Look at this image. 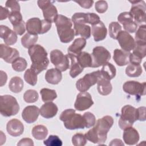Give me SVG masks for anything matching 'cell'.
<instances>
[{
    "instance_id": "ac0fdd59",
    "label": "cell",
    "mask_w": 146,
    "mask_h": 146,
    "mask_svg": "<svg viewBox=\"0 0 146 146\" xmlns=\"http://www.w3.org/2000/svg\"><path fill=\"white\" fill-rule=\"evenodd\" d=\"M19 51L14 48H12L8 45L1 44L0 45V56L5 62L12 63L17 58L19 57Z\"/></svg>"
},
{
    "instance_id": "4dcf8cb0",
    "label": "cell",
    "mask_w": 146,
    "mask_h": 146,
    "mask_svg": "<svg viewBox=\"0 0 146 146\" xmlns=\"http://www.w3.org/2000/svg\"><path fill=\"white\" fill-rule=\"evenodd\" d=\"M116 70L115 67L110 63H107L103 66L102 68L100 70V77L107 80H111L116 76Z\"/></svg>"
},
{
    "instance_id": "83f0119b",
    "label": "cell",
    "mask_w": 146,
    "mask_h": 146,
    "mask_svg": "<svg viewBox=\"0 0 146 146\" xmlns=\"http://www.w3.org/2000/svg\"><path fill=\"white\" fill-rule=\"evenodd\" d=\"M62 79L61 71L55 68H51L47 71L45 74V79L47 83L52 84H58Z\"/></svg>"
},
{
    "instance_id": "d4e9b609",
    "label": "cell",
    "mask_w": 146,
    "mask_h": 146,
    "mask_svg": "<svg viewBox=\"0 0 146 146\" xmlns=\"http://www.w3.org/2000/svg\"><path fill=\"white\" fill-rule=\"evenodd\" d=\"M58 111L57 106L52 102H46L40 108V115L46 118L50 119L54 117Z\"/></svg>"
},
{
    "instance_id": "8fae6325",
    "label": "cell",
    "mask_w": 146,
    "mask_h": 146,
    "mask_svg": "<svg viewBox=\"0 0 146 146\" xmlns=\"http://www.w3.org/2000/svg\"><path fill=\"white\" fill-rule=\"evenodd\" d=\"M38 5L42 9L44 19L52 23L55 22L58 14L56 7L50 1L39 0L37 2Z\"/></svg>"
},
{
    "instance_id": "3957f363",
    "label": "cell",
    "mask_w": 146,
    "mask_h": 146,
    "mask_svg": "<svg viewBox=\"0 0 146 146\" xmlns=\"http://www.w3.org/2000/svg\"><path fill=\"white\" fill-rule=\"evenodd\" d=\"M58 34L62 43H69L75 36L74 30L72 28V21L67 17L58 14L55 22Z\"/></svg>"
},
{
    "instance_id": "f6af8a7d",
    "label": "cell",
    "mask_w": 146,
    "mask_h": 146,
    "mask_svg": "<svg viewBox=\"0 0 146 146\" xmlns=\"http://www.w3.org/2000/svg\"><path fill=\"white\" fill-rule=\"evenodd\" d=\"M43 143L46 146H62L63 143L62 140L57 135H50L47 139L43 141Z\"/></svg>"
},
{
    "instance_id": "6da1fadb",
    "label": "cell",
    "mask_w": 146,
    "mask_h": 146,
    "mask_svg": "<svg viewBox=\"0 0 146 146\" xmlns=\"http://www.w3.org/2000/svg\"><path fill=\"white\" fill-rule=\"evenodd\" d=\"M113 119L111 116H105L99 119L92 128L90 129L84 136L87 140L94 144H102L107 140V133L113 125Z\"/></svg>"
},
{
    "instance_id": "e575fe53",
    "label": "cell",
    "mask_w": 146,
    "mask_h": 146,
    "mask_svg": "<svg viewBox=\"0 0 146 146\" xmlns=\"http://www.w3.org/2000/svg\"><path fill=\"white\" fill-rule=\"evenodd\" d=\"M9 87L14 93L20 92L23 88V81L19 76L13 77L9 82Z\"/></svg>"
},
{
    "instance_id": "f546056e",
    "label": "cell",
    "mask_w": 146,
    "mask_h": 146,
    "mask_svg": "<svg viewBox=\"0 0 146 146\" xmlns=\"http://www.w3.org/2000/svg\"><path fill=\"white\" fill-rule=\"evenodd\" d=\"M74 30L75 35H80L82 38L86 39L90 38L91 33V29L90 26L86 24L74 23Z\"/></svg>"
},
{
    "instance_id": "5b68a950",
    "label": "cell",
    "mask_w": 146,
    "mask_h": 146,
    "mask_svg": "<svg viewBox=\"0 0 146 146\" xmlns=\"http://www.w3.org/2000/svg\"><path fill=\"white\" fill-rule=\"evenodd\" d=\"M19 105L17 99L10 95L0 96V112L5 117L15 115L19 111Z\"/></svg>"
},
{
    "instance_id": "e0dca14e",
    "label": "cell",
    "mask_w": 146,
    "mask_h": 146,
    "mask_svg": "<svg viewBox=\"0 0 146 146\" xmlns=\"http://www.w3.org/2000/svg\"><path fill=\"white\" fill-rule=\"evenodd\" d=\"M117 20L119 23L123 25L124 29L127 33H133L137 30V25L134 22L132 16L129 12L120 13L117 17Z\"/></svg>"
},
{
    "instance_id": "277c9868",
    "label": "cell",
    "mask_w": 146,
    "mask_h": 146,
    "mask_svg": "<svg viewBox=\"0 0 146 146\" xmlns=\"http://www.w3.org/2000/svg\"><path fill=\"white\" fill-rule=\"evenodd\" d=\"M59 119L63 122L66 129L73 130L86 128L84 118L80 114L76 113L75 110H65L61 113Z\"/></svg>"
},
{
    "instance_id": "836d02e7",
    "label": "cell",
    "mask_w": 146,
    "mask_h": 146,
    "mask_svg": "<svg viewBox=\"0 0 146 146\" xmlns=\"http://www.w3.org/2000/svg\"><path fill=\"white\" fill-rule=\"evenodd\" d=\"M32 135L36 140H43L48 135V129L43 125H36L32 129Z\"/></svg>"
},
{
    "instance_id": "8d00e7d4",
    "label": "cell",
    "mask_w": 146,
    "mask_h": 146,
    "mask_svg": "<svg viewBox=\"0 0 146 146\" xmlns=\"http://www.w3.org/2000/svg\"><path fill=\"white\" fill-rule=\"evenodd\" d=\"M40 94L41 95L42 100L43 102H52L57 98V94L55 90L47 88H43L40 90Z\"/></svg>"
},
{
    "instance_id": "d590c367",
    "label": "cell",
    "mask_w": 146,
    "mask_h": 146,
    "mask_svg": "<svg viewBox=\"0 0 146 146\" xmlns=\"http://www.w3.org/2000/svg\"><path fill=\"white\" fill-rule=\"evenodd\" d=\"M38 39V35H33L27 33L21 38V43L24 47L29 48L35 44Z\"/></svg>"
},
{
    "instance_id": "7dc6e473",
    "label": "cell",
    "mask_w": 146,
    "mask_h": 146,
    "mask_svg": "<svg viewBox=\"0 0 146 146\" xmlns=\"http://www.w3.org/2000/svg\"><path fill=\"white\" fill-rule=\"evenodd\" d=\"M86 121V128H89L93 127L96 123V119L94 115L90 112H85L83 115Z\"/></svg>"
},
{
    "instance_id": "30bf717a",
    "label": "cell",
    "mask_w": 146,
    "mask_h": 146,
    "mask_svg": "<svg viewBox=\"0 0 146 146\" xmlns=\"http://www.w3.org/2000/svg\"><path fill=\"white\" fill-rule=\"evenodd\" d=\"M50 56L51 63L61 72L69 68V58L67 54L64 55L59 50H53L50 52Z\"/></svg>"
},
{
    "instance_id": "4fadbf2b",
    "label": "cell",
    "mask_w": 146,
    "mask_h": 146,
    "mask_svg": "<svg viewBox=\"0 0 146 146\" xmlns=\"http://www.w3.org/2000/svg\"><path fill=\"white\" fill-rule=\"evenodd\" d=\"M146 55V43L135 42L133 52L129 53V62L131 64H140L142 59Z\"/></svg>"
},
{
    "instance_id": "d6986e66",
    "label": "cell",
    "mask_w": 146,
    "mask_h": 146,
    "mask_svg": "<svg viewBox=\"0 0 146 146\" xmlns=\"http://www.w3.org/2000/svg\"><path fill=\"white\" fill-rule=\"evenodd\" d=\"M6 130L10 135L14 137L19 136L23 133L24 125L19 120L13 119L7 122Z\"/></svg>"
},
{
    "instance_id": "ba28073f",
    "label": "cell",
    "mask_w": 146,
    "mask_h": 146,
    "mask_svg": "<svg viewBox=\"0 0 146 146\" xmlns=\"http://www.w3.org/2000/svg\"><path fill=\"white\" fill-rule=\"evenodd\" d=\"M132 3V6L129 13L132 16L134 22L137 24L145 23V10L146 6L144 1H129Z\"/></svg>"
},
{
    "instance_id": "484cf974",
    "label": "cell",
    "mask_w": 146,
    "mask_h": 146,
    "mask_svg": "<svg viewBox=\"0 0 146 146\" xmlns=\"http://www.w3.org/2000/svg\"><path fill=\"white\" fill-rule=\"evenodd\" d=\"M129 52L123 50L116 48L113 51V59L119 66H124L129 63Z\"/></svg>"
},
{
    "instance_id": "f1b7e54d",
    "label": "cell",
    "mask_w": 146,
    "mask_h": 146,
    "mask_svg": "<svg viewBox=\"0 0 146 146\" xmlns=\"http://www.w3.org/2000/svg\"><path fill=\"white\" fill-rule=\"evenodd\" d=\"M97 89L98 92L102 95L106 96L109 95L112 90L110 80L100 76L97 82Z\"/></svg>"
},
{
    "instance_id": "cb8c5ba5",
    "label": "cell",
    "mask_w": 146,
    "mask_h": 146,
    "mask_svg": "<svg viewBox=\"0 0 146 146\" xmlns=\"http://www.w3.org/2000/svg\"><path fill=\"white\" fill-rule=\"evenodd\" d=\"M91 33L94 40L99 42L104 40L106 38L107 30L103 22L100 21L96 24L92 25Z\"/></svg>"
},
{
    "instance_id": "1f68e13d",
    "label": "cell",
    "mask_w": 146,
    "mask_h": 146,
    "mask_svg": "<svg viewBox=\"0 0 146 146\" xmlns=\"http://www.w3.org/2000/svg\"><path fill=\"white\" fill-rule=\"evenodd\" d=\"M67 55L68 58L71 60L70 75L72 78H75L83 71L84 68H82L78 62L75 55L70 54H67Z\"/></svg>"
},
{
    "instance_id": "d6a6232c",
    "label": "cell",
    "mask_w": 146,
    "mask_h": 146,
    "mask_svg": "<svg viewBox=\"0 0 146 146\" xmlns=\"http://www.w3.org/2000/svg\"><path fill=\"white\" fill-rule=\"evenodd\" d=\"M76 58L78 62L82 68L92 67V58L90 54L85 51H82L76 55Z\"/></svg>"
},
{
    "instance_id": "9f6ffc18",
    "label": "cell",
    "mask_w": 146,
    "mask_h": 146,
    "mask_svg": "<svg viewBox=\"0 0 146 146\" xmlns=\"http://www.w3.org/2000/svg\"><path fill=\"white\" fill-rule=\"evenodd\" d=\"M7 79V76L5 72L1 70V84L0 86L2 87L6 83Z\"/></svg>"
},
{
    "instance_id": "60d3db41",
    "label": "cell",
    "mask_w": 146,
    "mask_h": 146,
    "mask_svg": "<svg viewBox=\"0 0 146 146\" xmlns=\"http://www.w3.org/2000/svg\"><path fill=\"white\" fill-rule=\"evenodd\" d=\"M38 93L34 90H28L23 94L24 100L28 103H33L38 100Z\"/></svg>"
},
{
    "instance_id": "681fc988",
    "label": "cell",
    "mask_w": 146,
    "mask_h": 146,
    "mask_svg": "<svg viewBox=\"0 0 146 146\" xmlns=\"http://www.w3.org/2000/svg\"><path fill=\"white\" fill-rule=\"evenodd\" d=\"M6 7L11 10V11H20V6L17 1H7L5 3Z\"/></svg>"
},
{
    "instance_id": "44dd1931",
    "label": "cell",
    "mask_w": 146,
    "mask_h": 146,
    "mask_svg": "<svg viewBox=\"0 0 146 146\" xmlns=\"http://www.w3.org/2000/svg\"><path fill=\"white\" fill-rule=\"evenodd\" d=\"M40 114V109L35 106H29L26 107L22 111V117L27 123L35 122Z\"/></svg>"
},
{
    "instance_id": "7402d4cb",
    "label": "cell",
    "mask_w": 146,
    "mask_h": 146,
    "mask_svg": "<svg viewBox=\"0 0 146 146\" xmlns=\"http://www.w3.org/2000/svg\"><path fill=\"white\" fill-rule=\"evenodd\" d=\"M42 21L38 18H32L26 23V29L28 33L33 35L42 34Z\"/></svg>"
},
{
    "instance_id": "2e32d148",
    "label": "cell",
    "mask_w": 146,
    "mask_h": 146,
    "mask_svg": "<svg viewBox=\"0 0 146 146\" xmlns=\"http://www.w3.org/2000/svg\"><path fill=\"white\" fill-rule=\"evenodd\" d=\"M116 39L123 50L129 52L133 50L135 45V41L133 37L127 31L121 30L119 33Z\"/></svg>"
},
{
    "instance_id": "ffe728a7",
    "label": "cell",
    "mask_w": 146,
    "mask_h": 146,
    "mask_svg": "<svg viewBox=\"0 0 146 146\" xmlns=\"http://www.w3.org/2000/svg\"><path fill=\"white\" fill-rule=\"evenodd\" d=\"M0 36L3 39L6 45H13L17 41V34L15 32L7 26L5 25L0 26Z\"/></svg>"
},
{
    "instance_id": "74e56055",
    "label": "cell",
    "mask_w": 146,
    "mask_h": 146,
    "mask_svg": "<svg viewBox=\"0 0 146 146\" xmlns=\"http://www.w3.org/2000/svg\"><path fill=\"white\" fill-rule=\"evenodd\" d=\"M143 72V69L140 64L135 65L130 64L125 68V74L129 77H138Z\"/></svg>"
},
{
    "instance_id": "bcb514c9",
    "label": "cell",
    "mask_w": 146,
    "mask_h": 146,
    "mask_svg": "<svg viewBox=\"0 0 146 146\" xmlns=\"http://www.w3.org/2000/svg\"><path fill=\"white\" fill-rule=\"evenodd\" d=\"M8 18L13 26L23 21L22 15L20 11H10V14Z\"/></svg>"
},
{
    "instance_id": "9a60e30c",
    "label": "cell",
    "mask_w": 146,
    "mask_h": 146,
    "mask_svg": "<svg viewBox=\"0 0 146 146\" xmlns=\"http://www.w3.org/2000/svg\"><path fill=\"white\" fill-rule=\"evenodd\" d=\"M94 104L91 95L88 92H80L78 94L74 104L75 108L83 111L90 108Z\"/></svg>"
},
{
    "instance_id": "9c48e42d",
    "label": "cell",
    "mask_w": 146,
    "mask_h": 146,
    "mask_svg": "<svg viewBox=\"0 0 146 146\" xmlns=\"http://www.w3.org/2000/svg\"><path fill=\"white\" fill-rule=\"evenodd\" d=\"M100 76V70L86 74L82 78L77 80L76 83V89L80 92L87 91L91 86L97 83Z\"/></svg>"
},
{
    "instance_id": "f907efd6",
    "label": "cell",
    "mask_w": 146,
    "mask_h": 146,
    "mask_svg": "<svg viewBox=\"0 0 146 146\" xmlns=\"http://www.w3.org/2000/svg\"><path fill=\"white\" fill-rule=\"evenodd\" d=\"M13 30L15 33L19 35H22L26 31V24L23 21L13 26Z\"/></svg>"
},
{
    "instance_id": "c3c4849f",
    "label": "cell",
    "mask_w": 146,
    "mask_h": 146,
    "mask_svg": "<svg viewBox=\"0 0 146 146\" xmlns=\"http://www.w3.org/2000/svg\"><path fill=\"white\" fill-rule=\"evenodd\" d=\"M95 8L98 13H104L108 9V3L105 1H98L95 3Z\"/></svg>"
},
{
    "instance_id": "8992f818",
    "label": "cell",
    "mask_w": 146,
    "mask_h": 146,
    "mask_svg": "<svg viewBox=\"0 0 146 146\" xmlns=\"http://www.w3.org/2000/svg\"><path fill=\"white\" fill-rule=\"evenodd\" d=\"M137 120V110L131 105H125L121 108V112L119 120L120 128L124 130L132 127Z\"/></svg>"
},
{
    "instance_id": "5bb4252c",
    "label": "cell",
    "mask_w": 146,
    "mask_h": 146,
    "mask_svg": "<svg viewBox=\"0 0 146 146\" xmlns=\"http://www.w3.org/2000/svg\"><path fill=\"white\" fill-rule=\"evenodd\" d=\"M71 21L74 23H90L92 25L100 21L99 16L94 13H76L72 16Z\"/></svg>"
},
{
    "instance_id": "7bdbcfd3",
    "label": "cell",
    "mask_w": 146,
    "mask_h": 146,
    "mask_svg": "<svg viewBox=\"0 0 146 146\" xmlns=\"http://www.w3.org/2000/svg\"><path fill=\"white\" fill-rule=\"evenodd\" d=\"M135 42L146 43V26L145 24L141 25L136 31Z\"/></svg>"
},
{
    "instance_id": "603a6c76",
    "label": "cell",
    "mask_w": 146,
    "mask_h": 146,
    "mask_svg": "<svg viewBox=\"0 0 146 146\" xmlns=\"http://www.w3.org/2000/svg\"><path fill=\"white\" fill-rule=\"evenodd\" d=\"M139 137L137 131L132 127H129L124 129L123 138L124 141L127 145L136 144L139 140Z\"/></svg>"
},
{
    "instance_id": "b9f144b4",
    "label": "cell",
    "mask_w": 146,
    "mask_h": 146,
    "mask_svg": "<svg viewBox=\"0 0 146 146\" xmlns=\"http://www.w3.org/2000/svg\"><path fill=\"white\" fill-rule=\"evenodd\" d=\"M109 35L111 38L116 39L119 33L121 31V26L117 22H112L109 25Z\"/></svg>"
},
{
    "instance_id": "11a10c76",
    "label": "cell",
    "mask_w": 146,
    "mask_h": 146,
    "mask_svg": "<svg viewBox=\"0 0 146 146\" xmlns=\"http://www.w3.org/2000/svg\"><path fill=\"white\" fill-rule=\"evenodd\" d=\"M17 145L19 146H33L34 145V142L32 139L30 138H23L22 139L19 143H17Z\"/></svg>"
},
{
    "instance_id": "ab89813d",
    "label": "cell",
    "mask_w": 146,
    "mask_h": 146,
    "mask_svg": "<svg viewBox=\"0 0 146 146\" xmlns=\"http://www.w3.org/2000/svg\"><path fill=\"white\" fill-rule=\"evenodd\" d=\"M24 79L28 84L34 86L37 83V74L31 68L27 69L25 72Z\"/></svg>"
},
{
    "instance_id": "816d5d0a",
    "label": "cell",
    "mask_w": 146,
    "mask_h": 146,
    "mask_svg": "<svg viewBox=\"0 0 146 146\" xmlns=\"http://www.w3.org/2000/svg\"><path fill=\"white\" fill-rule=\"evenodd\" d=\"M137 110V120L139 121L145 120V107H140Z\"/></svg>"
},
{
    "instance_id": "52a82bcc",
    "label": "cell",
    "mask_w": 146,
    "mask_h": 146,
    "mask_svg": "<svg viewBox=\"0 0 146 146\" xmlns=\"http://www.w3.org/2000/svg\"><path fill=\"white\" fill-rule=\"evenodd\" d=\"M93 68L99 67L108 62L111 59L110 52L103 46H96L93 48L92 53Z\"/></svg>"
},
{
    "instance_id": "680465c9",
    "label": "cell",
    "mask_w": 146,
    "mask_h": 146,
    "mask_svg": "<svg viewBox=\"0 0 146 146\" xmlns=\"http://www.w3.org/2000/svg\"><path fill=\"white\" fill-rule=\"evenodd\" d=\"M1 143L0 144L1 145H2L4 143H5V141H6V136L5 135H3V136H2V131H1Z\"/></svg>"
},
{
    "instance_id": "f35d334b",
    "label": "cell",
    "mask_w": 146,
    "mask_h": 146,
    "mask_svg": "<svg viewBox=\"0 0 146 146\" xmlns=\"http://www.w3.org/2000/svg\"><path fill=\"white\" fill-rule=\"evenodd\" d=\"M27 65V63L26 59L22 57L17 58L11 64L13 69L17 72H22L24 71L26 68Z\"/></svg>"
},
{
    "instance_id": "4316f807",
    "label": "cell",
    "mask_w": 146,
    "mask_h": 146,
    "mask_svg": "<svg viewBox=\"0 0 146 146\" xmlns=\"http://www.w3.org/2000/svg\"><path fill=\"white\" fill-rule=\"evenodd\" d=\"M86 45V40L83 38H78L74 40L73 43L67 49L68 54L77 55L84 48Z\"/></svg>"
},
{
    "instance_id": "7c38bea8",
    "label": "cell",
    "mask_w": 146,
    "mask_h": 146,
    "mask_svg": "<svg viewBox=\"0 0 146 146\" xmlns=\"http://www.w3.org/2000/svg\"><path fill=\"white\" fill-rule=\"evenodd\" d=\"M123 91L131 95L137 96L145 95V82L140 83L137 81L130 80L125 82L123 86Z\"/></svg>"
},
{
    "instance_id": "f5cc1de1",
    "label": "cell",
    "mask_w": 146,
    "mask_h": 146,
    "mask_svg": "<svg viewBox=\"0 0 146 146\" xmlns=\"http://www.w3.org/2000/svg\"><path fill=\"white\" fill-rule=\"evenodd\" d=\"M75 2L78 3L81 7L85 9H90L92 7L94 1L91 0H82V1H75Z\"/></svg>"
},
{
    "instance_id": "7a4b0ae2",
    "label": "cell",
    "mask_w": 146,
    "mask_h": 146,
    "mask_svg": "<svg viewBox=\"0 0 146 146\" xmlns=\"http://www.w3.org/2000/svg\"><path fill=\"white\" fill-rule=\"evenodd\" d=\"M28 53L32 64L30 68L37 75L46 70L49 64L47 52L40 44H34L29 48Z\"/></svg>"
},
{
    "instance_id": "db71d44e",
    "label": "cell",
    "mask_w": 146,
    "mask_h": 146,
    "mask_svg": "<svg viewBox=\"0 0 146 146\" xmlns=\"http://www.w3.org/2000/svg\"><path fill=\"white\" fill-rule=\"evenodd\" d=\"M10 14V11L6 7H3L2 6H0V19L3 20L9 17Z\"/></svg>"
},
{
    "instance_id": "6f0895ef",
    "label": "cell",
    "mask_w": 146,
    "mask_h": 146,
    "mask_svg": "<svg viewBox=\"0 0 146 146\" xmlns=\"http://www.w3.org/2000/svg\"><path fill=\"white\" fill-rule=\"evenodd\" d=\"M110 145H124V143L120 139H115L111 141V142L109 144Z\"/></svg>"
},
{
    "instance_id": "ee69618b",
    "label": "cell",
    "mask_w": 146,
    "mask_h": 146,
    "mask_svg": "<svg viewBox=\"0 0 146 146\" xmlns=\"http://www.w3.org/2000/svg\"><path fill=\"white\" fill-rule=\"evenodd\" d=\"M72 143L74 146H84L87 143V139L83 133H77L72 136Z\"/></svg>"
}]
</instances>
